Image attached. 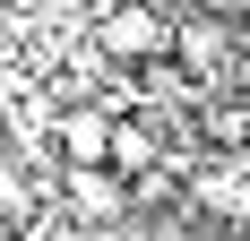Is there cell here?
I'll use <instances>...</instances> for the list:
<instances>
[{
  "mask_svg": "<svg viewBox=\"0 0 250 241\" xmlns=\"http://www.w3.org/2000/svg\"><path fill=\"white\" fill-rule=\"evenodd\" d=\"M95 35V52L112 60V69H155V60H173V9H155V0H129V9H112V18L86 26Z\"/></svg>",
  "mask_w": 250,
  "mask_h": 241,
  "instance_id": "6da1fadb",
  "label": "cell"
},
{
  "mask_svg": "<svg viewBox=\"0 0 250 241\" xmlns=\"http://www.w3.org/2000/svg\"><path fill=\"white\" fill-rule=\"evenodd\" d=\"M112 129H121V103H61V129H52L61 172H95V164H112Z\"/></svg>",
  "mask_w": 250,
  "mask_h": 241,
  "instance_id": "7a4b0ae2",
  "label": "cell"
},
{
  "mask_svg": "<svg viewBox=\"0 0 250 241\" xmlns=\"http://www.w3.org/2000/svg\"><path fill=\"white\" fill-rule=\"evenodd\" d=\"M61 207L86 216V224H121V216H138V190L112 164H95V172H61Z\"/></svg>",
  "mask_w": 250,
  "mask_h": 241,
  "instance_id": "3957f363",
  "label": "cell"
},
{
  "mask_svg": "<svg viewBox=\"0 0 250 241\" xmlns=\"http://www.w3.org/2000/svg\"><path fill=\"white\" fill-rule=\"evenodd\" d=\"M173 60H181V69H199V78H216V69L233 60V43H225V26L181 18V35H173Z\"/></svg>",
  "mask_w": 250,
  "mask_h": 241,
  "instance_id": "277c9868",
  "label": "cell"
},
{
  "mask_svg": "<svg viewBox=\"0 0 250 241\" xmlns=\"http://www.w3.org/2000/svg\"><path fill=\"white\" fill-rule=\"evenodd\" d=\"M112 172H121L129 190L155 172V129H147V120H121V129H112Z\"/></svg>",
  "mask_w": 250,
  "mask_h": 241,
  "instance_id": "5b68a950",
  "label": "cell"
},
{
  "mask_svg": "<svg viewBox=\"0 0 250 241\" xmlns=\"http://www.w3.org/2000/svg\"><path fill=\"white\" fill-rule=\"evenodd\" d=\"M233 9H242V18H250V0H233Z\"/></svg>",
  "mask_w": 250,
  "mask_h": 241,
  "instance_id": "8992f818",
  "label": "cell"
}]
</instances>
